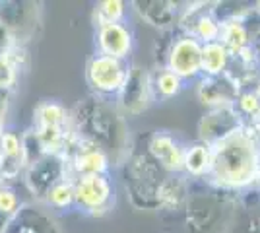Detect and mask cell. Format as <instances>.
Instances as JSON below:
<instances>
[{"instance_id":"7402d4cb","label":"cell","mask_w":260,"mask_h":233,"mask_svg":"<svg viewBox=\"0 0 260 233\" xmlns=\"http://www.w3.org/2000/svg\"><path fill=\"white\" fill-rule=\"evenodd\" d=\"M219 41L225 45L231 55H239L241 51L250 47V35L249 29L243 25L241 20H228L221 22V35Z\"/></svg>"},{"instance_id":"e0dca14e","label":"cell","mask_w":260,"mask_h":233,"mask_svg":"<svg viewBox=\"0 0 260 233\" xmlns=\"http://www.w3.org/2000/svg\"><path fill=\"white\" fill-rule=\"evenodd\" d=\"M25 68H27L25 45H16L8 53L0 55V89H16Z\"/></svg>"},{"instance_id":"9c48e42d","label":"cell","mask_w":260,"mask_h":233,"mask_svg":"<svg viewBox=\"0 0 260 233\" xmlns=\"http://www.w3.org/2000/svg\"><path fill=\"white\" fill-rule=\"evenodd\" d=\"M165 68L181 78L184 84L202 78V43L190 34L177 37L167 51Z\"/></svg>"},{"instance_id":"83f0119b","label":"cell","mask_w":260,"mask_h":233,"mask_svg":"<svg viewBox=\"0 0 260 233\" xmlns=\"http://www.w3.org/2000/svg\"><path fill=\"white\" fill-rule=\"evenodd\" d=\"M256 6H258V10H260V2H258V4H256Z\"/></svg>"},{"instance_id":"8fae6325","label":"cell","mask_w":260,"mask_h":233,"mask_svg":"<svg viewBox=\"0 0 260 233\" xmlns=\"http://www.w3.org/2000/svg\"><path fill=\"white\" fill-rule=\"evenodd\" d=\"M93 45H95V53L99 55L113 56L128 62L134 51V31L126 22L101 23V25H95Z\"/></svg>"},{"instance_id":"2e32d148","label":"cell","mask_w":260,"mask_h":233,"mask_svg":"<svg viewBox=\"0 0 260 233\" xmlns=\"http://www.w3.org/2000/svg\"><path fill=\"white\" fill-rule=\"evenodd\" d=\"M136 14L146 23H150L155 29H171L181 18V8L177 2H165V0H138L132 2Z\"/></svg>"},{"instance_id":"ac0fdd59","label":"cell","mask_w":260,"mask_h":233,"mask_svg":"<svg viewBox=\"0 0 260 233\" xmlns=\"http://www.w3.org/2000/svg\"><path fill=\"white\" fill-rule=\"evenodd\" d=\"M212 171V146L194 142L184 150L183 173L192 179H208Z\"/></svg>"},{"instance_id":"7c38bea8","label":"cell","mask_w":260,"mask_h":233,"mask_svg":"<svg viewBox=\"0 0 260 233\" xmlns=\"http://www.w3.org/2000/svg\"><path fill=\"white\" fill-rule=\"evenodd\" d=\"M241 126H245V121L235 109V105L208 109L198 122V142L216 146L223 138H228L229 134L239 130Z\"/></svg>"},{"instance_id":"9a60e30c","label":"cell","mask_w":260,"mask_h":233,"mask_svg":"<svg viewBox=\"0 0 260 233\" xmlns=\"http://www.w3.org/2000/svg\"><path fill=\"white\" fill-rule=\"evenodd\" d=\"M237 82L229 74L223 76H202L200 86H198V99L208 109H217V107H231L235 105L239 97Z\"/></svg>"},{"instance_id":"7a4b0ae2","label":"cell","mask_w":260,"mask_h":233,"mask_svg":"<svg viewBox=\"0 0 260 233\" xmlns=\"http://www.w3.org/2000/svg\"><path fill=\"white\" fill-rule=\"evenodd\" d=\"M260 171V144L250 126H241L212 146L210 181L223 189H249Z\"/></svg>"},{"instance_id":"6da1fadb","label":"cell","mask_w":260,"mask_h":233,"mask_svg":"<svg viewBox=\"0 0 260 233\" xmlns=\"http://www.w3.org/2000/svg\"><path fill=\"white\" fill-rule=\"evenodd\" d=\"M72 130L78 138L95 144L113 165H122L130 154V130L113 99L89 95L70 109Z\"/></svg>"},{"instance_id":"d6986e66","label":"cell","mask_w":260,"mask_h":233,"mask_svg":"<svg viewBox=\"0 0 260 233\" xmlns=\"http://www.w3.org/2000/svg\"><path fill=\"white\" fill-rule=\"evenodd\" d=\"M233 55L221 41L202 45V76H223L228 74Z\"/></svg>"},{"instance_id":"603a6c76","label":"cell","mask_w":260,"mask_h":233,"mask_svg":"<svg viewBox=\"0 0 260 233\" xmlns=\"http://www.w3.org/2000/svg\"><path fill=\"white\" fill-rule=\"evenodd\" d=\"M188 34L196 37L200 43H212V41H219V35H221V20L216 18L214 14L204 12L200 14L198 18H194L192 27Z\"/></svg>"},{"instance_id":"30bf717a","label":"cell","mask_w":260,"mask_h":233,"mask_svg":"<svg viewBox=\"0 0 260 233\" xmlns=\"http://www.w3.org/2000/svg\"><path fill=\"white\" fill-rule=\"evenodd\" d=\"M23 171L25 155L22 130L8 124L0 132V181L6 185H16L22 181Z\"/></svg>"},{"instance_id":"484cf974","label":"cell","mask_w":260,"mask_h":233,"mask_svg":"<svg viewBox=\"0 0 260 233\" xmlns=\"http://www.w3.org/2000/svg\"><path fill=\"white\" fill-rule=\"evenodd\" d=\"M254 185H256V187H260V171H258V175H256V181H254Z\"/></svg>"},{"instance_id":"5b68a950","label":"cell","mask_w":260,"mask_h":233,"mask_svg":"<svg viewBox=\"0 0 260 233\" xmlns=\"http://www.w3.org/2000/svg\"><path fill=\"white\" fill-rule=\"evenodd\" d=\"M117 200L115 181L111 175H84L74 177V210L91 218L113 210Z\"/></svg>"},{"instance_id":"4fadbf2b","label":"cell","mask_w":260,"mask_h":233,"mask_svg":"<svg viewBox=\"0 0 260 233\" xmlns=\"http://www.w3.org/2000/svg\"><path fill=\"white\" fill-rule=\"evenodd\" d=\"M186 144H183L173 132L169 130H155L148 140L146 152L155 161V165L169 175L183 173V159Z\"/></svg>"},{"instance_id":"d4e9b609","label":"cell","mask_w":260,"mask_h":233,"mask_svg":"<svg viewBox=\"0 0 260 233\" xmlns=\"http://www.w3.org/2000/svg\"><path fill=\"white\" fill-rule=\"evenodd\" d=\"M14 91L16 89H0V132L8 126V115H10Z\"/></svg>"},{"instance_id":"ba28073f","label":"cell","mask_w":260,"mask_h":233,"mask_svg":"<svg viewBox=\"0 0 260 233\" xmlns=\"http://www.w3.org/2000/svg\"><path fill=\"white\" fill-rule=\"evenodd\" d=\"M115 105L122 117H138L153 103L150 72L146 68L130 64L128 78L115 97Z\"/></svg>"},{"instance_id":"cb8c5ba5","label":"cell","mask_w":260,"mask_h":233,"mask_svg":"<svg viewBox=\"0 0 260 233\" xmlns=\"http://www.w3.org/2000/svg\"><path fill=\"white\" fill-rule=\"evenodd\" d=\"M126 12H128V4L122 0H103L98 2L93 8V23L101 25V23H119L126 22Z\"/></svg>"},{"instance_id":"4316f807","label":"cell","mask_w":260,"mask_h":233,"mask_svg":"<svg viewBox=\"0 0 260 233\" xmlns=\"http://www.w3.org/2000/svg\"><path fill=\"white\" fill-rule=\"evenodd\" d=\"M0 189H2V181H0Z\"/></svg>"},{"instance_id":"52a82bcc","label":"cell","mask_w":260,"mask_h":233,"mask_svg":"<svg viewBox=\"0 0 260 233\" xmlns=\"http://www.w3.org/2000/svg\"><path fill=\"white\" fill-rule=\"evenodd\" d=\"M64 177H70L68 169H66L64 157L45 154L37 161H33L31 165L25 167L22 175V183L27 190V194L31 196V202L41 204L45 194L51 190V187Z\"/></svg>"},{"instance_id":"3957f363","label":"cell","mask_w":260,"mask_h":233,"mask_svg":"<svg viewBox=\"0 0 260 233\" xmlns=\"http://www.w3.org/2000/svg\"><path fill=\"white\" fill-rule=\"evenodd\" d=\"M29 128L35 132L45 154L51 155H64L74 136L70 109L58 99L39 101L33 109Z\"/></svg>"},{"instance_id":"44dd1931","label":"cell","mask_w":260,"mask_h":233,"mask_svg":"<svg viewBox=\"0 0 260 233\" xmlns=\"http://www.w3.org/2000/svg\"><path fill=\"white\" fill-rule=\"evenodd\" d=\"M41 206L51 212L74 210V179L64 177L58 183H54L51 190L45 194Z\"/></svg>"},{"instance_id":"5bb4252c","label":"cell","mask_w":260,"mask_h":233,"mask_svg":"<svg viewBox=\"0 0 260 233\" xmlns=\"http://www.w3.org/2000/svg\"><path fill=\"white\" fill-rule=\"evenodd\" d=\"M4 233H60L53 212L37 202H25L12 218Z\"/></svg>"},{"instance_id":"ffe728a7","label":"cell","mask_w":260,"mask_h":233,"mask_svg":"<svg viewBox=\"0 0 260 233\" xmlns=\"http://www.w3.org/2000/svg\"><path fill=\"white\" fill-rule=\"evenodd\" d=\"M150 86H152L153 101H169L177 97L184 89V82L179 76H175L167 68H157L155 72H150Z\"/></svg>"},{"instance_id":"8992f818","label":"cell","mask_w":260,"mask_h":233,"mask_svg":"<svg viewBox=\"0 0 260 233\" xmlns=\"http://www.w3.org/2000/svg\"><path fill=\"white\" fill-rule=\"evenodd\" d=\"M62 157L66 161L68 175L72 179L84 175H109L113 167L109 155L101 148L84 138H78L76 134L72 136Z\"/></svg>"},{"instance_id":"277c9868","label":"cell","mask_w":260,"mask_h":233,"mask_svg":"<svg viewBox=\"0 0 260 233\" xmlns=\"http://www.w3.org/2000/svg\"><path fill=\"white\" fill-rule=\"evenodd\" d=\"M128 70L130 62L126 60L93 53L87 58L84 78H86V84L91 95L115 99L128 78Z\"/></svg>"}]
</instances>
